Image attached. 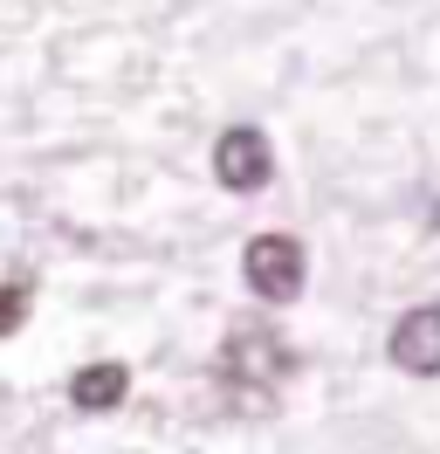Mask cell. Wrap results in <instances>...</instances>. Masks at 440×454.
Returning a JSON list of instances; mask_svg holds the SVG:
<instances>
[{"label": "cell", "instance_id": "5b68a950", "mask_svg": "<svg viewBox=\"0 0 440 454\" xmlns=\"http://www.w3.org/2000/svg\"><path fill=\"white\" fill-rule=\"evenodd\" d=\"M124 393H131V372L117 365V358H97V365H82L76 379H69V406H76V413H117Z\"/></svg>", "mask_w": 440, "mask_h": 454}, {"label": "cell", "instance_id": "7a4b0ae2", "mask_svg": "<svg viewBox=\"0 0 440 454\" xmlns=\"http://www.w3.org/2000/svg\"><path fill=\"white\" fill-rule=\"evenodd\" d=\"M241 283L262 296V303H296L302 283H310V255H302L296 234H255L241 248Z\"/></svg>", "mask_w": 440, "mask_h": 454}, {"label": "cell", "instance_id": "6da1fadb", "mask_svg": "<svg viewBox=\"0 0 440 454\" xmlns=\"http://www.w3.org/2000/svg\"><path fill=\"white\" fill-rule=\"evenodd\" d=\"M214 372H220V386H227L234 406H269L282 393V379L296 372V351H289V338L275 324H234L220 338Z\"/></svg>", "mask_w": 440, "mask_h": 454}, {"label": "cell", "instance_id": "3957f363", "mask_svg": "<svg viewBox=\"0 0 440 454\" xmlns=\"http://www.w3.org/2000/svg\"><path fill=\"white\" fill-rule=\"evenodd\" d=\"M214 179L227 193H262L275 179V145L262 124H227L214 138Z\"/></svg>", "mask_w": 440, "mask_h": 454}, {"label": "cell", "instance_id": "277c9868", "mask_svg": "<svg viewBox=\"0 0 440 454\" xmlns=\"http://www.w3.org/2000/svg\"><path fill=\"white\" fill-rule=\"evenodd\" d=\"M385 358L399 372H412V379H440V303H412V310L392 324Z\"/></svg>", "mask_w": 440, "mask_h": 454}, {"label": "cell", "instance_id": "8992f818", "mask_svg": "<svg viewBox=\"0 0 440 454\" xmlns=\"http://www.w3.org/2000/svg\"><path fill=\"white\" fill-rule=\"evenodd\" d=\"M28 310H35V283H28V276H7V283H0V338H14L28 324Z\"/></svg>", "mask_w": 440, "mask_h": 454}]
</instances>
